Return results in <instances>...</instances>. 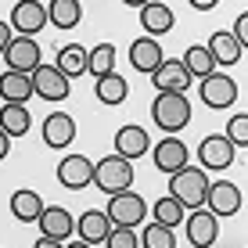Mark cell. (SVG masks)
Returning <instances> with one entry per match:
<instances>
[{"label":"cell","instance_id":"obj_1","mask_svg":"<svg viewBox=\"0 0 248 248\" xmlns=\"http://www.w3.org/2000/svg\"><path fill=\"white\" fill-rule=\"evenodd\" d=\"M151 119L158 123V130H166L169 137L180 133L187 123H191V101L187 93H158L151 101Z\"/></svg>","mask_w":248,"mask_h":248},{"label":"cell","instance_id":"obj_2","mask_svg":"<svg viewBox=\"0 0 248 248\" xmlns=\"http://www.w3.org/2000/svg\"><path fill=\"white\" fill-rule=\"evenodd\" d=\"M205 191H209V176H205V169H194V166L173 173V180H169V198L184 209H202Z\"/></svg>","mask_w":248,"mask_h":248},{"label":"cell","instance_id":"obj_3","mask_svg":"<svg viewBox=\"0 0 248 248\" xmlns=\"http://www.w3.org/2000/svg\"><path fill=\"white\" fill-rule=\"evenodd\" d=\"M133 184V166L123 162L119 155H108L101 162H93V187H101L105 194H123Z\"/></svg>","mask_w":248,"mask_h":248},{"label":"cell","instance_id":"obj_4","mask_svg":"<svg viewBox=\"0 0 248 248\" xmlns=\"http://www.w3.org/2000/svg\"><path fill=\"white\" fill-rule=\"evenodd\" d=\"M105 216H108V223H112V227H126V230H133V227H140V223H144V216H148V205H144L140 194L123 191V194H112V198H108Z\"/></svg>","mask_w":248,"mask_h":248},{"label":"cell","instance_id":"obj_5","mask_svg":"<svg viewBox=\"0 0 248 248\" xmlns=\"http://www.w3.org/2000/svg\"><path fill=\"white\" fill-rule=\"evenodd\" d=\"M7 25H11V32H18V36L36 40V32H44V25H47V4H40V0H22V4H15Z\"/></svg>","mask_w":248,"mask_h":248},{"label":"cell","instance_id":"obj_6","mask_svg":"<svg viewBox=\"0 0 248 248\" xmlns=\"http://www.w3.org/2000/svg\"><path fill=\"white\" fill-rule=\"evenodd\" d=\"M0 58H4L7 72H22V76H32V72L40 68V44H36V40H29V36H15Z\"/></svg>","mask_w":248,"mask_h":248},{"label":"cell","instance_id":"obj_7","mask_svg":"<svg viewBox=\"0 0 248 248\" xmlns=\"http://www.w3.org/2000/svg\"><path fill=\"white\" fill-rule=\"evenodd\" d=\"M205 205H209L212 216H234L241 209V187L230 180H209V191H205Z\"/></svg>","mask_w":248,"mask_h":248},{"label":"cell","instance_id":"obj_8","mask_svg":"<svg viewBox=\"0 0 248 248\" xmlns=\"http://www.w3.org/2000/svg\"><path fill=\"white\" fill-rule=\"evenodd\" d=\"M148 151H151V137H148L144 126H137V123L119 126V133H115V155L123 162H130V166H133V158L148 155Z\"/></svg>","mask_w":248,"mask_h":248},{"label":"cell","instance_id":"obj_9","mask_svg":"<svg viewBox=\"0 0 248 248\" xmlns=\"http://www.w3.org/2000/svg\"><path fill=\"white\" fill-rule=\"evenodd\" d=\"M202 101L209 108H230L237 101V83L230 79L227 72H212V76H205L202 79Z\"/></svg>","mask_w":248,"mask_h":248},{"label":"cell","instance_id":"obj_10","mask_svg":"<svg viewBox=\"0 0 248 248\" xmlns=\"http://www.w3.org/2000/svg\"><path fill=\"white\" fill-rule=\"evenodd\" d=\"M58 184L68 191H83L87 184H93V162L87 155H65L58 162Z\"/></svg>","mask_w":248,"mask_h":248},{"label":"cell","instance_id":"obj_11","mask_svg":"<svg viewBox=\"0 0 248 248\" xmlns=\"http://www.w3.org/2000/svg\"><path fill=\"white\" fill-rule=\"evenodd\" d=\"M151 83H155L158 93H187L191 76H187V68L180 65V58H166V62L151 72Z\"/></svg>","mask_w":248,"mask_h":248},{"label":"cell","instance_id":"obj_12","mask_svg":"<svg viewBox=\"0 0 248 248\" xmlns=\"http://www.w3.org/2000/svg\"><path fill=\"white\" fill-rule=\"evenodd\" d=\"M36 223H40V237H47V241L65 245V237H72V212L62 205H44Z\"/></svg>","mask_w":248,"mask_h":248},{"label":"cell","instance_id":"obj_13","mask_svg":"<svg viewBox=\"0 0 248 248\" xmlns=\"http://www.w3.org/2000/svg\"><path fill=\"white\" fill-rule=\"evenodd\" d=\"M184 223H187V241H191L194 248L216 245V237H219V219L212 216L209 209H194L191 216L184 219Z\"/></svg>","mask_w":248,"mask_h":248},{"label":"cell","instance_id":"obj_14","mask_svg":"<svg viewBox=\"0 0 248 248\" xmlns=\"http://www.w3.org/2000/svg\"><path fill=\"white\" fill-rule=\"evenodd\" d=\"M29 79H32V93L44 97V101H65L68 97V79L58 72L54 65H40Z\"/></svg>","mask_w":248,"mask_h":248},{"label":"cell","instance_id":"obj_15","mask_svg":"<svg viewBox=\"0 0 248 248\" xmlns=\"http://www.w3.org/2000/svg\"><path fill=\"white\" fill-rule=\"evenodd\" d=\"M151 158H155V169L173 176L187 169V144L176 140V137H166V140H158V148H151Z\"/></svg>","mask_w":248,"mask_h":248},{"label":"cell","instance_id":"obj_16","mask_svg":"<svg viewBox=\"0 0 248 248\" xmlns=\"http://www.w3.org/2000/svg\"><path fill=\"white\" fill-rule=\"evenodd\" d=\"M72 140H76V119L72 115L54 112L44 119V144L47 148L62 151V148H72Z\"/></svg>","mask_w":248,"mask_h":248},{"label":"cell","instance_id":"obj_17","mask_svg":"<svg viewBox=\"0 0 248 248\" xmlns=\"http://www.w3.org/2000/svg\"><path fill=\"white\" fill-rule=\"evenodd\" d=\"M234 155H237V151L227 144L223 133L205 137V140L198 144V158H202L205 169H230V166H234Z\"/></svg>","mask_w":248,"mask_h":248},{"label":"cell","instance_id":"obj_18","mask_svg":"<svg viewBox=\"0 0 248 248\" xmlns=\"http://www.w3.org/2000/svg\"><path fill=\"white\" fill-rule=\"evenodd\" d=\"M166 62V54H162V47H158V40H151V36H137L133 44H130V65L137 68V72H155V68Z\"/></svg>","mask_w":248,"mask_h":248},{"label":"cell","instance_id":"obj_19","mask_svg":"<svg viewBox=\"0 0 248 248\" xmlns=\"http://www.w3.org/2000/svg\"><path fill=\"white\" fill-rule=\"evenodd\" d=\"M173 7L169 4H158V0H148V4H140V25L144 32H148L151 40L155 36H166L169 29H173Z\"/></svg>","mask_w":248,"mask_h":248},{"label":"cell","instance_id":"obj_20","mask_svg":"<svg viewBox=\"0 0 248 248\" xmlns=\"http://www.w3.org/2000/svg\"><path fill=\"white\" fill-rule=\"evenodd\" d=\"M76 234H79V241L83 245H101V241H108V234H112V223H108V216L105 212H97V209H87L79 219H76Z\"/></svg>","mask_w":248,"mask_h":248},{"label":"cell","instance_id":"obj_21","mask_svg":"<svg viewBox=\"0 0 248 248\" xmlns=\"http://www.w3.org/2000/svg\"><path fill=\"white\" fill-rule=\"evenodd\" d=\"M205 50L212 54V62H216V65H237V62H241V47H237V40L230 36V32H223V29H216L209 36Z\"/></svg>","mask_w":248,"mask_h":248},{"label":"cell","instance_id":"obj_22","mask_svg":"<svg viewBox=\"0 0 248 248\" xmlns=\"http://www.w3.org/2000/svg\"><path fill=\"white\" fill-rule=\"evenodd\" d=\"M0 97H4V105H25L32 97V79L22 72H4L0 76Z\"/></svg>","mask_w":248,"mask_h":248},{"label":"cell","instance_id":"obj_23","mask_svg":"<svg viewBox=\"0 0 248 248\" xmlns=\"http://www.w3.org/2000/svg\"><path fill=\"white\" fill-rule=\"evenodd\" d=\"M11 212L18 223H36L40 212H44V198L36 191H29V187H22V191L11 194Z\"/></svg>","mask_w":248,"mask_h":248},{"label":"cell","instance_id":"obj_24","mask_svg":"<svg viewBox=\"0 0 248 248\" xmlns=\"http://www.w3.org/2000/svg\"><path fill=\"white\" fill-rule=\"evenodd\" d=\"M79 18H83V4H76V0H50L47 4V22L54 29H76Z\"/></svg>","mask_w":248,"mask_h":248},{"label":"cell","instance_id":"obj_25","mask_svg":"<svg viewBox=\"0 0 248 248\" xmlns=\"http://www.w3.org/2000/svg\"><path fill=\"white\" fill-rule=\"evenodd\" d=\"M54 68L65 76V79H76V76H83V72H87V47H79V44L62 47V50H58Z\"/></svg>","mask_w":248,"mask_h":248},{"label":"cell","instance_id":"obj_26","mask_svg":"<svg viewBox=\"0 0 248 248\" xmlns=\"http://www.w3.org/2000/svg\"><path fill=\"white\" fill-rule=\"evenodd\" d=\"M93 93H97L101 105H123L130 87H126V79L119 72H108V76H101V79L93 83Z\"/></svg>","mask_w":248,"mask_h":248},{"label":"cell","instance_id":"obj_27","mask_svg":"<svg viewBox=\"0 0 248 248\" xmlns=\"http://www.w3.org/2000/svg\"><path fill=\"white\" fill-rule=\"evenodd\" d=\"M29 126H32V119H29V108L25 105H4L0 108V130L7 137H25Z\"/></svg>","mask_w":248,"mask_h":248},{"label":"cell","instance_id":"obj_28","mask_svg":"<svg viewBox=\"0 0 248 248\" xmlns=\"http://www.w3.org/2000/svg\"><path fill=\"white\" fill-rule=\"evenodd\" d=\"M180 65L187 68V76H198V79H205V76H212L216 72V62H212V54L205 50V44H194V47H187V54L180 58Z\"/></svg>","mask_w":248,"mask_h":248},{"label":"cell","instance_id":"obj_29","mask_svg":"<svg viewBox=\"0 0 248 248\" xmlns=\"http://www.w3.org/2000/svg\"><path fill=\"white\" fill-rule=\"evenodd\" d=\"M87 72L93 79H101V76L115 72V44H97L87 50Z\"/></svg>","mask_w":248,"mask_h":248},{"label":"cell","instance_id":"obj_30","mask_svg":"<svg viewBox=\"0 0 248 248\" xmlns=\"http://www.w3.org/2000/svg\"><path fill=\"white\" fill-rule=\"evenodd\" d=\"M151 212H155V223H158V227H166V230H176V227H180L184 219H187V209H184V205H176L173 198H169V194H166V198H158Z\"/></svg>","mask_w":248,"mask_h":248},{"label":"cell","instance_id":"obj_31","mask_svg":"<svg viewBox=\"0 0 248 248\" xmlns=\"http://www.w3.org/2000/svg\"><path fill=\"white\" fill-rule=\"evenodd\" d=\"M137 237H140L144 248H176V234L166 230V227H158V223H148L144 234H137Z\"/></svg>","mask_w":248,"mask_h":248},{"label":"cell","instance_id":"obj_32","mask_svg":"<svg viewBox=\"0 0 248 248\" xmlns=\"http://www.w3.org/2000/svg\"><path fill=\"white\" fill-rule=\"evenodd\" d=\"M227 144H230V148H245V144H248V115L241 112V115H234V119H230V123H227Z\"/></svg>","mask_w":248,"mask_h":248},{"label":"cell","instance_id":"obj_33","mask_svg":"<svg viewBox=\"0 0 248 248\" xmlns=\"http://www.w3.org/2000/svg\"><path fill=\"white\" fill-rule=\"evenodd\" d=\"M140 245V237L133 234V230H126V227H112V234H108V241L105 248H137Z\"/></svg>","mask_w":248,"mask_h":248},{"label":"cell","instance_id":"obj_34","mask_svg":"<svg viewBox=\"0 0 248 248\" xmlns=\"http://www.w3.org/2000/svg\"><path fill=\"white\" fill-rule=\"evenodd\" d=\"M230 36L237 40V47H248V11L234 18V29H230Z\"/></svg>","mask_w":248,"mask_h":248},{"label":"cell","instance_id":"obj_35","mask_svg":"<svg viewBox=\"0 0 248 248\" xmlns=\"http://www.w3.org/2000/svg\"><path fill=\"white\" fill-rule=\"evenodd\" d=\"M11 40H15L11 25H7V22H0V54H4V50H7V44H11Z\"/></svg>","mask_w":248,"mask_h":248},{"label":"cell","instance_id":"obj_36","mask_svg":"<svg viewBox=\"0 0 248 248\" xmlns=\"http://www.w3.org/2000/svg\"><path fill=\"white\" fill-rule=\"evenodd\" d=\"M7 151H11V137H7L4 130H0V162L7 158Z\"/></svg>","mask_w":248,"mask_h":248},{"label":"cell","instance_id":"obj_37","mask_svg":"<svg viewBox=\"0 0 248 248\" xmlns=\"http://www.w3.org/2000/svg\"><path fill=\"white\" fill-rule=\"evenodd\" d=\"M32 248H65V245H58V241H47V237H40V241L32 245Z\"/></svg>","mask_w":248,"mask_h":248},{"label":"cell","instance_id":"obj_38","mask_svg":"<svg viewBox=\"0 0 248 248\" xmlns=\"http://www.w3.org/2000/svg\"><path fill=\"white\" fill-rule=\"evenodd\" d=\"M191 7H198V11H209V7H216V4H212V0H194Z\"/></svg>","mask_w":248,"mask_h":248},{"label":"cell","instance_id":"obj_39","mask_svg":"<svg viewBox=\"0 0 248 248\" xmlns=\"http://www.w3.org/2000/svg\"><path fill=\"white\" fill-rule=\"evenodd\" d=\"M65 248H90V245H83V241H72V245H65Z\"/></svg>","mask_w":248,"mask_h":248}]
</instances>
